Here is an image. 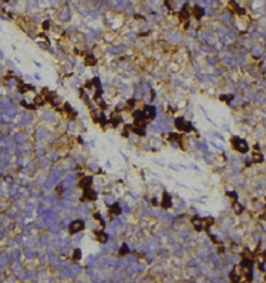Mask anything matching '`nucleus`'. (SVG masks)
I'll use <instances>...</instances> for the list:
<instances>
[{
	"label": "nucleus",
	"instance_id": "20",
	"mask_svg": "<svg viewBox=\"0 0 266 283\" xmlns=\"http://www.w3.org/2000/svg\"><path fill=\"white\" fill-rule=\"evenodd\" d=\"M118 254H120V255H126V254H129V246H127V245H121Z\"/></svg>",
	"mask_w": 266,
	"mask_h": 283
},
{
	"label": "nucleus",
	"instance_id": "19",
	"mask_svg": "<svg viewBox=\"0 0 266 283\" xmlns=\"http://www.w3.org/2000/svg\"><path fill=\"white\" fill-rule=\"evenodd\" d=\"M168 139H170V141H180V139H181V135H180V134H171V135L168 136Z\"/></svg>",
	"mask_w": 266,
	"mask_h": 283
},
{
	"label": "nucleus",
	"instance_id": "18",
	"mask_svg": "<svg viewBox=\"0 0 266 283\" xmlns=\"http://www.w3.org/2000/svg\"><path fill=\"white\" fill-rule=\"evenodd\" d=\"M80 257H82V251H80V249H75V251H73V257H72V258H73L75 261H79V260H80Z\"/></svg>",
	"mask_w": 266,
	"mask_h": 283
},
{
	"label": "nucleus",
	"instance_id": "14",
	"mask_svg": "<svg viewBox=\"0 0 266 283\" xmlns=\"http://www.w3.org/2000/svg\"><path fill=\"white\" fill-rule=\"evenodd\" d=\"M85 63H86L88 66H94V65L97 63V59H95L92 54H86V57H85Z\"/></svg>",
	"mask_w": 266,
	"mask_h": 283
},
{
	"label": "nucleus",
	"instance_id": "28",
	"mask_svg": "<svg viewBox=\"0 0 266 283\" xmlns=\"http://www.w3.org/2000/svg\"><path fill=\"white\" fill-rule=\"evenodd\" d=\"M152 204H153V205H158V201H156V198H153V201H152Z\"/></svg>",
	"mask_w": 266,
	"mask_h": 283
},
{
	"label": "nucleus",
	"instance_id": "9",
	"mask_svg": "<svg viewBox=\"0 0 266 283\" xmlns=\"http://www.w3.org/2000/svg\"><path fill=\"white\" fill-rule=\"evenodd\" d=\"M143 113H145L146 119H149V121H152L155 118V109L152 106H145L143 107Z\"/></svg>",
	"mask_w": 266,
	"mask_h": 283
},
{
	"label": "nucleus",
	"instance_id": "2",
	"mask_svg": "<svg viewBox=\"0 0 266 283\" xmlns=\"http://www.w3.org/2000/svg\"><path fill=\"white\" fill-rule=\"evenodd\" d=\"M174 125H176V128H177L179 131H184V132H190V131H193L191 123L186 122L183 118H177L176 122H174Z\"/></svg>",
	"mask_w": 266,
	"mask_h": 283
},
{
	"label": "nucleus",
	"instance_id": "17",
	"mask_svg": "<svg viewBox=\"0 0 266 283\" xmlns=\"http://www.w3.org/2000/svg\"><path fill=\"white\" fill-rule=\"evenodd\" d=\"M253 162L262 163V162H263V156H262L260 153H253Z\"/></svg>",
	"mask_w": 266,
	"mask_h": 283
},
{
	"label": "nucleus",
	"instance_id": "3",
	"mask_svg": "<svg viewBox=\"0 0 266 283\" xmlns=\"http://www.w3.org/2000/svg\"><path fill=\"white\" fill-rule=\"evenodd\" d=\"M133 119H135V125H138V126H145V123H146V116H145V113H143V110H138V112H135L133 113Z\"/></svg>",
	"mask_w": 266,
	"mask_h": 283
},
{
	"label": "nucleus",
	"instance_id": "4",
	"mask_svg": "<svg viewBox=\"0 0 266 283\" xmlns=\"http://www.w3.org/2000/svg\"><path fill=\"white\" fill-rule=\"evenodd\" d=\"M83 229H85V223H83V220H75V222H72L70 226H69V232H70L72 235H75V233L83 230Z\"/></svg>",
	"mask_w": 266,
	"mask_h": 283
},
{
	"label": "nucleus",
	"instance_id": "13",
	"mask_svg": "<svg viewBox=\"0 0 266 283\" xmlns=\"http://www.w3.org/2000/svg\"><path fill=\"white\" fill-rule=\"evenodd\" d=\"M191 222H193V226L196 227V230H202V229H203V226H202L203 219H197V217H194Z\"/></svg>",
	"mask_w": 266,
	"mask_h": 283
},
{
	"label": "nucleus",
	"instance_id": "10",
	"mask_svg": "<svg viewBox=\"0 0 266 283\" xmlns=\"http://www.w3.org/2000/svg\"><path fill=\"white\" fill-rule=\"evenodd\" d=\"M228 6H229V7H231V9H232L235 13H238V15H243V13H244V9H243V7H240V6H238V4H237L234 0H231Z\"/></svg>",
	"mask_w": 266,
	"mask_h": 283
},
{
	"label": "nucleus",
	"instance_id": "22",
	"mask_svg": "<svg viewBox=\"0 0 266 283\" xmlns=\"http://www.w3.org/2000/svg\"><path fill=\"white\" fill-rule=\"evenodd\" d=\"M234 210H235V213H237V214L243 213V207H241L238 202H235V204H234Z\"/></svg>",
	"mask_w": 266,
	"mask_h": 283
},
{
	"label": "nucleus",
	"instance_id": "15",
	"mask_svg": "<svg viewBox=\"0 0 266 283\" xmlns=\"http://www.w3.org/2000/svg\"><path fill=\"white\" fill-rule=\"evenodd\" d=\"M108 122H110L113 126H117V125L121 122V119H120V116H118V115H111V116H110V119H108Z\"/></svg>",
	"mask_w": 266,
	"mask_h": 283
},
{
	"label": "nucleus",
	"instance_id": "25",
	"mask_svg": "<svg viewBox=\"0 0 266 283\" xmlns=\"http://www.w3.org/2000/svg\"><path fill=\"white\" fill-rule=\"evenodd\" d=\"M227 195H228V197H232L234 200H237V195H235L234 192H227Z\"/></svg>",
	"mask_w": 266,
	"mask_h": 283
},
{
	"label": "nucleus",
	"instance_id": "7",
	"mask_svg": "<svg viewBox=\"0 0 266 283\" xmlns=\"http://www.w3.org/2000/svg\"><path fill=\"white\" fill-rule=\"evenodd\" d=\"M189 16H190L189 6L186 4V6H184V7L180 10V13H179V18H180L181 21H184V22H186V27H187V22H189V21H187V19H189Z\"/></svg>",
	"mask_w": 266,
	"mask_h": 283
},
{
	"label": "nucleus",
	"instance_id": "5",
	"mask_svg": "<svg viewBox=\"0 0 266 283\" xmlns=\"http://www.w3.org/2000/svg\"><path fill=\"white\" fill-rule=\"evenodd\" d=\"M159 205H161L162 208H165V210L171 208L173 201H171V197H170V194H168V192H164V194H162V201L159 202Z\"/></svg>",
	"mask_w": 266,
	"mask_h": 283
},
{
	"label": "nucleus",
	"instance_id": "23",
	"mask_svg": "<svg viewBox=\"0 0 266 283\" xmlns=\"http://www.w3.org/2000/svg\"><path fill=\"white\" fill-rule=\"evenodd\" d=\"M173 0H165V4H167V7H173Z\"/></svg>",
	"mask_w": 266,
	"mask_h": 283
},
{
	"label": "nucleus",
	"instance_id": "8",
	"mask_svg": "<svg viewBox=\"0 0 266 283\" xmlns=\"http://www.w3.org/2000/svg\"><path fill=\"white\" fill-rule=\"evenodd\" d=\"M91 183H92V176H85V178L80 179L79 186H80L82 189H86V188H91Z\"/></svg>",
	"mask_w": 266,
	"mask_h": 283
},
{
	"label": "nucleus",
	"instance_id": "1",
	"mask_svg": "<svg viewBox=\"0 0 266 283\" xmlns=\"http://www.w3.org/2000/svg\"><path fill=\"white\" fill-rule=\"evenodd\" d=\"M231 145H232L234 150L238 151V153H247V151H249L247 142H246L244 139L238 138V136H232V138H231Z\"/></svg>",
	"mask_w": 266,
	"mask_h": 283
},
{
	"label": "nucleus",
	"instance_id": "11",
	"mask_svg": "<svg viewBox=\"0 0 266 283\" xmlns=\"http://www.w3.org/2000/svg\"><path fill=\"white\" fill-rule=\"evenodd\" d=\"M191 13H193V15H194V16H196L197 19H200V18H202V16L205 15V10H203L202 7H199V6H194V7H193V12H191Z\"/></svg>",
	"mask_w": 266,
	"mask_h": 283
},
{
	"label": "nucleus",
	"instance_id": "6",
	"mask_svg": "<svg viewBox=\"0 0 266 283\" xmlns=\"http://www.w3.org/2000/svg\"><path fill=\"white\" fill-rule=\"evenodd\" d=\"M85 192H83V197H82V200H89V201H95L97 200V194L91 189V188H86V189H83Z\"/></svg>",
	"mask_w": 266,
	"mask_h": 283
},
{
	"label": "nucleus",
	"instance_id": "27",
	"mask_svg": "<svg viewBox=\"0 0 266 283\" xmlns=\"http://www.w3.org/2000/svg\"><path fill=\"white\" fill-rule=\"evenodd\" d=\"M127 104H129V107H133V104H135V100H129V101H127Z\"/></svg>",
	"mask_w": 266,
	"mask_h": 283
},
{
	"label": "nucleus",
	"instance_id": "12",
	"mask_svg": "<svg viewBox=\"0 0 266 283\" xmlns=\"http://www.w3.org/2000/svg\"><path fill=\"white\" fill-rule=\"evenodd\" d=\"M95 238H97V241L98 242H107V239H108V236H107V233H104V232H95Z\"/></svg>",
	"mask_w": 266,
	"mask_h": 283
},
{
	"label": "nucleus",
	"instance_id": "21",
	"mask_svg": "<svg viewBox=\"0 0 266 283\" xmlns=\"http://www.w3.org/2000/svg\"><path fill=\"white\" fill-rule=\"evenodd\" d=\"M111 211H113L114 214H120V213H121V208H120L117 204H114V205H111Z\"/></svg>",
	"mask_w": 266,
	"mask_h": 283
},
{
	"label": "nucleus",
	"instance_id": "24",
	"mask_svg": "<svg viewBox=\"0 0 266 283\" xmlns=\"http://www.w3.org/2000/svg\"><path fill=\"white\" fill-rule=\"evenodd\" d=\"M232 98H234L232 95H228V97H221V100H227V101H231Z\"/></svg>",
	"mask_w": 266,
	"mask_h": 283
},
{
	"label": "nucleus",
	"instance_id": "16",
	"mask_svg": "<svg viewBox=\"0 0 266 283\" xmlns=\"http://www.w3.org/2000/svg\"><path fill=\"white\" fill-rule=\"evenodd\" d=\"M65 110H66V112L69 113V116H70V119H75V116H76V112H75V110H73V109H72V107H70V104H69V103H66V104H65Z\"/></svg>",
	"mask_w": 266,
	"mask_h": 283
},
{
	"label": "nucleus",
	"instance_id": "26",
	"mask_svg": "<svg viewBox=\"0 0 266 283\" xmlns=\"http://www.w3.org/2000/svg\"><path fill=\"white\" fill-rule=\"evenodd\" d=\"M42 27H44V28H45V30H47V28H48V27H50V21H45V22H44V24H42Z\"/></svg>",
	"mask_w": 266,
	"mask_h": 283
}]
</instances>
